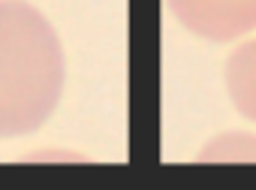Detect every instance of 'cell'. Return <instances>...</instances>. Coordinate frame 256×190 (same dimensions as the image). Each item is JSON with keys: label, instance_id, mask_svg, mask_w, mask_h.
I'll return each instance as SVG.
<instances>
[{"label": "cell", "instance_id": "obj_1", "mask_svg": "<svg viewBox=\"0 0 256 190\" xmlns=\"http://www.w3.org/2000/svg\"><path fill=\"white\" fill-rule=\"evenodd\" d=\"M64 46L24 0H0V139L40 130L64 94Z\"/></svg>", "mask_w": 256, "mask_h": 190}, {"label": "cell", "instance_id": "obj_2", "mask_svg": "<svg viewBox=\"0 0 256 190\" xmlns=\"http://www.w3.org/2000/svg\"><path fill=\"white\" fill-rule=\"evenodd\" d=\"M172 16L196 37L229 43L256 31V0H166Z\"/></svg>", "mask_w": 256, "mask_h": 190}, {"label": "cell", "instance_id": "obj_3", "mask_svg": "<svg viewBox=\"0 0 256 190\" xmlns=\"http://www.w3.org/2000/svg\"><path fill=\"white\" fill-rule=\"evenodd\" d=\"M226 91L232 97V106L256 121V37L241 43L229 61H226Z\"/></svg>", "mask_w": 256, "mask_h": 190}]
</instances>
